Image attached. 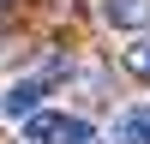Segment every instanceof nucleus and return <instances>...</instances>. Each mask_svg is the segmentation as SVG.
<instances>
[{
  "label": "nucleus",
  "instance_id": "423d86ee",
  "mask_svg": "<svg viewBox=\"0 0 150 144\" xmlns=\"http://www.w3.org/2000/svg\"><path fill=\"white\" fill-rule=\"evenodd\" d=\"M6 6H12V0H0V12H6Z\"/></svg>",
  "mask_w": 150,
  "mask_h": 144
},
{
  "label": "nucleus",
  "instance_id": "f03ea898",
  "mask_svg": "<svg viewBox=\"0 0 150 144\" xmlns=\"http://www.w3.org/2000/svg\"><path fill=\"white\" fill-rule=\"evenodd\" d=\"M42 78H12L6 90H0V120H12V126H18V120H30L36 108H42Z\"/></svg>",
  "mask_w": 150,
  "mask_h": 144
},
{
  "label": "nucleus",
  "instance_id": "39448f33",
  "mask_svg": "<svg viewBox=\"0 0 150 144\" xmlns=\"http://www.w3.org/2000/svg\"><path fill=\"white\" fill-rule=\"evenodd\" d=\"M120 66H126L132 78H144V84H150V36H144V42H132L126 54H120Z\"/></svg>",
  "mask_w": 150,
  "mask_h": 144
},
{
  "label": "nucleus",
  "instance_id": "20e7f679",
  "mask_svg": "<svg viewBox=\"0 0 150 144\" xmlns=\"http://www.w3.org/2000/svg\"><path fill=\"white\" fill-rule=\"evenodd\" d=\"M114 144H150V108H120L114 114Z\"/></svg>",
  "mask_w": 150,
  "mask_h": 144
},
{
  "label": "nucleus",
  "instance_id": "f257e3e1",
  "mask_svg": "<svg viewBox=\"0 0 150 144\" xmlns=\"http://www.w3.org/2000/svg\"><path fill=\"white\" fill-rule=\"evenodd\" d=\"M24 138L30 144H102L96 126L84 114H72V108H36V114L24 120Z\"/></svg>",
  "mask_w": 150,
  "mask_h": 144
},
{
  "label": "nucleus",
  "instance_id": "7ed1b4c3",
  "mask_svg": "<svg viewBox=\"0 0 150 144\" xmlns=\"http://www.w3.org/2000/svg\"><path fill=\"white\" fill-rule=\"evenodd\" d=\"M108 30H150V0H102Z\"/></svg>",
  "mask_w": 150,
  "mask_h": 144
}]
</instances>
